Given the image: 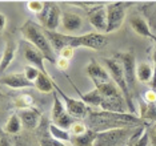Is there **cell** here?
<instances>
[{"mask_svg":"<svg viewBox=\"0 0 156 146\" xmlns=\"http://www.w3.org/2000/svg\"><path fill=\"white\" fill-rule=\"evenodd\" d=\"M144 121L140 117H136L131 113H112L98 110V112L88 113L86 118V125L88 129L101 133L112 129H120V127H137L144 126Z\"/></svg>","mask_w":156,"mask_h":146,"instance_id":"1","label":"cell"},{"mask_svg":"<svg viewBox=\"0 0 156 146\" xmlns=\"http://www.w3.org/2000/svg\"><path fill=\"white\" fill-rule=\"evenodd\" d=\"M20 32H22L23 37L26 39L30 44H32L35 48H37L39 51L43 53L45 60H48V61L52 64H56V60L58 59H56V56H55V51H54V48H52L49 40L47 39V36H45L44 31L41 29L39 24L28 20L20 27Z\"/></svg>","mask_w":156,"mask_h":146,"instance_id":"2","label":"cell"},{"mask_svg":"<svg viewBox=\"0 0 156 146\" xmlns=\"http://www.w3.org/2000/svg\"><path fill=\"white\" fill-rule=\"evenodd\" d=\"M103 64H104L105 69L108 70L112 81L116 84V87L119 88V90L122 92L123 97L127 102V106H128L129 113L133 114L135 113V105H133V101H132V93H131L128 85H127L122 63H120L119 59H116V57H112V59L105 57V59H103Z\"/></svg>","mask_w":156,"mask_h":146,"instance_id":"3","label":"cell"},{"mask_svg":"<svg viewBox=\"0 0 156 146\" xmlns=\"http://www.w3.org/2000/svg\"><path fill=\"white\" fill-rule=\"evenodd\" d=\"M137 127H120V129H112L107 131L98 133V137L94 142V146H128L131 138Z\"/></svg>","mask_w":156,"mask_h":146,"instance_id":"4","label":"cell"},{"mask_svg":"<svg viewBox=\"0 0 156 146\" xmlns=\"http://www.w3.org/2000/svg\"><path fill=\"white\" fill-rule=\"evenodd\" d=\"M108 44V37L99 32H88L81 36H73L71 48H88L94 51H100Z\"/></svg>","mask_w":156,"mask_h":146,"instance_id":"5","label":"cell"},{"mask_svg":"<svg viewBox=\"0 0 156 146\" xmlns=\"http://www.w3.org/2000/svg\"><path fill=\"white\" fill-rule=\"evenodd\" d=\"M126 7L127 5L122 2L109 3L105 5V11H107V32L105 33H112L123 25L126 20Z\"/></svg>","mask_w":156,"mask_h":146,"instance_id":"6","label":"cell"},{"mask_svg":"<svg viewBox=\"0 0 156 146\" xmlns=\"http://www.w3.org/2000/svg\"><path fill=\"white\" fill-rule=\"evenodd\" d=\"M54 87H55L56 93L59 94V97L66 102V109L72 118H87L88 113H90V109H88V106L84 104L81 100H75V98L69 97V96H67L64 92L59 88V85L56 83L54 84Z\"/></svg>","mask_w":156,"mask_h":146,"instance_id":"7","label":"cell"},{"mask_svg":"<svg viewBox=\"0 0 156 146\" xmlns=\"http://www.w3.org/2000/svg\"><path fill=\"white\" fill-rule=\"evenodd\" d=\"M54 106L51 110V118H52V124L58 125L59 127H63L66 130H69V127L72 126V124L75 122L73 118L68 114L66 106L63 105L62 100H60L59 94L56 93V90H54Z\"/></svg>","mask_w":156,"mask_h":146,"instance_id":"8","label":"cell"},{"mask_svg":"<svg viewBox=\"0 0 156 146\" xmlns=\"http://www.w3.org/2000/svg\"><path fill=\"white\" fill-rule=\"evenodd\" d=\"M37 19L47 31H56L62 21V11L55 3L45 2L43 12L37 15Z\"/></svg>","mask_w":156,"mask_h":146,"instance_id":"9","label":"cell"},{"mask_svg":"<svg viewBox=\"0 0 156 146\" xmlns=\"http://www.w3.org/2000/svg\"><path fill=\"white\" fill-rule=\"evenodd\" d=\"M116 59L122 63L123 69H124V76H126V81L128 85L131 93L136 88V61H135V56L132 52H124L116 55Z\"/></svg>","mask_w":156,"mask_h":146,"instance_id":"10","label":"cell"},{"mask_svg":"<svg viewBox=\"0 0 156 146\" xmlns=\"http://www.w3.org/2000/svg\"><path fill=\"white\" fill-rule=\"evenodd\" d=\"M22 53H23V57L27 60L28 65H32L35 68H37L43 74L49 76L47 69H45V65H44L45 57L37 48H35L30 42H22Z\"/></svg>","mask_w":156,"mask_h":146,"instance_id":"11","label":"cell"},{"mask_svg":"<svg viewBox=\"0 0 156 146\" xmlns=\"http://www.w3.org/2000/svg\"><path fill=\"white\" fill-rule=\"evenodd\" d=\"M86 73L87 76L94 81L95 87H99V85H103V84H107V83H111L112 78L109 76L108 70L101 66L100 64L95 60H91L88 63V65L86 66Z\"/></svg>","mask_w":156,"mask_h":146,"instance_id":"12","label":"cell"},{"mask_svg":"<svg viewBox=\"0 0 156 146\" xmlns=\"http://www.w3.org/2000/svg\"><path fill=\"white\" fill-rule=\"evenodd\" d=\"M88 20L99 33L107 32V11L105 5H96L88 11Z\"/></svg>","mask_w":156,"mask_h":146,"instance_id":"13","label":"cell"},{"mask_svg":"<svg viewBox=\"0 0 156 146\" xmlns=\"http://www.w3.org/2000/svg\"><path fill=\"white\" fill-rule=\"evenodd\" d=\"M44 33L49 40V42H51L54 51L58 53H60L67 47H71L72 40H73V35H66V33H60V32H56V31H47V29H44Z\"/></svg>","mask_w":156,"mask_h":146,"instance_id":"14","label":"cell"},{"mask_svg":"<svg viewBox=\"0 0 156 146\" xmlns=\"http://www.w3.org/2000/svg\"><path fill=\"white\" fill-rule=\"evenodd\" d=\"M0 84L5 85L12 89H26V88H35L34 83H31L24 76V73H9L0 77Z\"/></svg>","mask_w":156,"mask_h":146,"instance_id":"15","label":"cell"},{"mask_svg":"<svg viewBox=\"0 0 156 146\" xmlns=\"http://www.w3.org/2000/svg\"><path fill=\"white\" fill-rule=\"evenodd\" d=\"M17 114H19L20 120H22L23 126L28 130H35L40 125L41 114L37 109H35V108L22 109V110H17Z\"/></svg>","mask_w":156,"mask_h":146,"instance_id":"16","label":"cell"},{"mask_svg":"<svg viewBox=\"0 0 156 146\" xmlns=\"http://www.w3.org/2000/svg\"><path fill=\"white\" fill-rule=\"evenodd\" d=\"M62 25L66 32L75 33L83 25V17L73 12H64L62 15Z\"/></svg>","mask_w":156,"mask_h":146,"instance_id":"17","label":"cell"},{"mask_svg":"<svg viewBox=\"0 0 156 146\" xmlns=\"http://www.w3.org/2000/svg\"><path fill=\"white\" fill-rule=\"evenodd\" d=\"M129 25L141 37L154 39V36H155V33L151 31L150 25H148L147 20H145L144 17H141L140 15H133L132 17H131L129 19Z\"/></svg>","mask_w":156,"mask_h":146,"instance_id":"18","label":"cell"},{"mask_svg":"<svg viewBox=\"0 0 156 146\" xmlns=\"http://www.w3.org/2000/svg\"><path fill=\"white\" fill-rule=\"evenodd\" d=\"M16 55V42L12 40H8L5 42L4 51L2 53V61H0V74H3L11 65Z\"/></svg>","mask_w":156,"mask_h":146,"instance_id":"19","label":"cell"},{"mask_svg":"<svg viewBox=\"0 0 156 146\" xmlns=\"http://www.w3.org/2000/svg\"><path fill=\"white\" fill-rule=\"evenodd\" d=\"M55 81L51 76H47V74L40 73L39 77L36 78V81L34 83L35 89H37L40 93H54L55 87H54Z\"/></svg>","mask_w":156,"mask_h":146,"instance_id":"20","label":"cell"},{"mask_svg":"<svg viewBox=\"0 0 156 146\" xmlns=\"http://www.w3.org/2000/svg\"><path fill=\"white\" fill-rule=\"evenodd\" d=\"M22 127H23L22 120H20L17 112H13L12 114L8 117L5 125L3 126V131H4L5 134H13V136H16V134H19L20 131H22Z\"/></svg>","mask_w":156,"mask_h":146,"instance_id":"21","label":"cell"},{"mask_svg":"<svg viewBox=\"0 0 156 146\" xmlns=\"http://www.w3.org/2000/svg\"><path fill=\"white\" fill-rule=\"evenodd\" d=\"M73 85V84H72ZM73 88L76 89V92L79 93L80 96V100L84 102L86 105H92V106H99L100 108L101 104H103V97H101V94H100V92L96 88L94 89V90H90L88 93H80V90L77 89L75 85H73Z\"/></svg>","mask_w":156,"mask_h":146,"instance_id":"22","label":"cell"},{"mask_svg":"<svg viewBox=\"0 0 156 146\" xmlns=\"http://www.w3.org/2000/svg\"><path fill=\"white\" fill-rule=\"evenodd\" d=\"M48 131L49 134H51V137L54 138V140L62 142V144H71V136L69 130H66L63 129V127H59L58 125H55V124H49L48 125Z\"/></svg>","mask_w":156,"mask_h":146,"instance_id":"23","label":"cell"},{"mask_svg":"<svg viewBox=\"0 0 156 146\" xmlns=\"http://www.w3.org/2000/svg\"><path fill=\"white\" fill-rule=\"evenodd\" d=\"M98 137V133L91 129H88L81 136H72L71 144L72 146H94V142Z\"/></svg>","mask_w":156,"mask_h":146,"instance_id":"24","label":"cell"},{"mask_svg":"<svg viewBox=\"0 0 156 146\" xmlns=\"http://www.w3.org/2000/svg\"><path fill=\"white\" fill-rule=\"evenodd\" d=\"M136 77L140 83H151L154 77V69L148 63H140L136 65Z\"/></svg>","mask_w":156,"mask_h":146,"instance_id":"25","label":"cell"},{"mask_svg":"<svg viewBox=\"0 0 156 146\" xmlns=\"http://www.w3.org/2000/svg\"><path fill=\"white\" fill-rule=\"evenodd\" d=\"M13 104L17 108V110H22V109H30L35 106V100L31 94L28 93H20L17 97H15V101Z\"/></svg>","mask_w":156,"mask_h":146,"instance_id":"26","label":"cell"},{"mask_svg":"<svg viewBox=\"0 0 156 146\" xmlns=\"http://www.w3.org/2000/svg\"><path fill=\"white\" fill-rule=\"evenodd\" d=\"M144 13L151 31H156V3H148L144 5Z\"/></svg>","mask_w":156,"mask_h":146,"instance_id":"27","label":"cell"},{"mask_svg":"<svg viewBox=\"0 0 156 146\" xmlns=\"http://www.w3.org/2000/svg\"><path fill=\"white\" fill-rule=\"evenodd\" d=\"M140 118L143 121H154V122H156V102L145 104V106H141Z\"/></svg>","mask_w":156,"mask_h":146,"instance_id":"28","label":"cell"},{"mask_svg":"<svg viewBox=\"0 0 156 146\" xmlns=\"http://www.w3.org/2000/svg\"><path fill=\"white\" fill-rule=\"evenodd\" d=\"M88 130V127L86 125V122H80V121H75L72 124V126L69 127V133L71 136H81Z\"/></svg>","mask_w":156,"mask_h":146,"instance_id":"29","label":"cell"},{"mask_svg":"<svg viewBox=\"0 0 156 146\" xmlns=\"http://www.w3.org/2000/svg\"><path fill=\"white\" fill-rule=\"evenodd\" d=\"M44 5H45V2H39V0H31V2L27 3V8L34 12L35 15H40L44 9Z\"/></svg>","mask_w":156,"mask_h":146,"instance_id":"30","label":"cell"},{"mask_svg":"<svg viewBox=\"0 0 156 146\" xmlns=\"http://www.w3.org/2000/svg\"><path fill=\"white\" fill-rule=\"evenodd\" d=\"M23 73H24V76H26L28 80L31 81V83H35V81H36V78L39 77V74H40L41 72L37 68L32 66V65H27L26 68H24V72Z\"/></svg>","mask_w":156,"mask_h":146,"instance_id":"31","label":"cell"},{"mask_svg":"<svg viewBox=\"0 0 156 146\" xmlns=\"http://www.w3.org/2000/svg\"><path fill=\"white\" fill-rule=\"evenodd\" d=\"M73 53H75V49L73 48H71V47H67L64 48L62 52L59 53V57H62V59H66V60H69L73 57Z\"/></svg>","mask_w":156,"mask_h":146,"instance_id":"32","label":"cell"},{"mask_svg":"<svg viewBox=\"0 0 156 146\" xmlns=\"http://www.w3.org/2000/svg\"><path fill=\"white\" fill-rule=\"evenodd\" d=\"M144 101H145V104H154V102H156V92L154 89L147 90L144 93Z\"/></svg>","mask_w":156,"mask_h":146,"instance_id":"33","label":"cell"},{"mask_svg":"<svg viewBox=\"0 0 156 146\" xmlns=\"http://www.w3.org/2000/svg\"><path fill=\"white\" fill-rule=\"evenodd\" d=\"M56 66L60 69V70H67L69 66V61L66 59H62V57H58L56 60Z\"/></svg>","mask_w":156,"mask_h":146,"instance_id":"34","label":"cell"},{"mask_svg":"<svg viewBox=\"0 0 156 146\" xmlns=\"http://www.w3.org/2000/svg\"><path fill=\"white\" fill-rule=\"evenodd\" d=\"M148 134H150L151 146H156V122L148 129Z\"/></svg>","mask_w":156,"mask_h":146,"instance_id":"35","label":"cell"},{"mask_svg":"<svg viewBox=\"0 0 156 146\" xmlns=\"http://www.w3.org/2000/svg\"><path fill=\"white\" fill-rule=\"evenodd\" d=\"M152 60H154V77H152V81H151V87L152 89H156V49L152 53Z\"/></svg>","mask_w":156,"mask_h":146,"instance_id":"36","label":"cell"},{"mask_svg":"<svg viewBox=\"0 0 156 146\" xmlns=\"http://www.w3.org/2000/svg\"><path fill=\"white\" fill-rule=\"evenodd\" d=\"M5 24H7V17L4 13L0 12V33L5 29Z\"/></svg>","mask_w":156,"mask_h":146,"instance_id":"37","label":"cell"},{"mask_svg":"<svg viewBox=\"0 0 156 146\" xmlns=\"http://www.w3.org/2000/svg\"><path fill=\"white\" fill-rule=\"evenodd\" d=\"M0 146H12V142L9 141V138L7 136H2V138H0Z\"/></svg>","mask_w":156,"mask_h":146,"instance_id":"38","label":"cell"},{"mask_svg":"<svg viewBox=\"0 0 156 146\" xmlns=\"http://www.w3.org/2000/svg\"><path fill=\"white\" fill-rule=\"evenodd\" d=\"M15 146H32V145H30V142L24 140V138H17L15 141Z\"/></svg>","mask_w":156,"mask_h":146,"instance_id":"39","label":"cell"},{"mask_svg":"<svg viewBox=\"0 0 156 146\" xmlns=\"http://www.w3.org/2000/svg\"><path fill=\"white\" fill-rule=\"evenodd\" d=\"M152 40H154V41L156 42V35H155V36H154V39H152Z\"/></svg>","mask_w":156,"mask_h":146,"instance_id":"40","label":"cell"},{"mask_svg":"<svg viewBox=\"0 0 156 146\" xmlns=\"http://www.w3.org/2000/svg\"><path fill=\"white\" fill-rule=\"evenodd\" d=\"M0 61H2V53H0Z\"/></svg>","mask_w":156,"mask_h":146,"instance_id":"41","label":"cell"},{"mask_svg":"<svg viewBox=\"0 0 156 146\" xmlns=\"http://www.w3.org/2000/svg\"><path fill=\"white\" fill-rule=\"evenodd\" d=\"M0 138H2V136H0Z\"/></svg>","mask_w":156,"mask_h":146,"instance_id":"42","label":"cell"}]
</instances>
